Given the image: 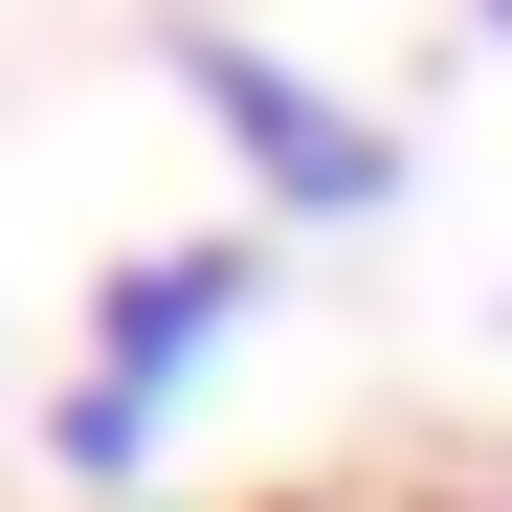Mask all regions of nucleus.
I'll list each match as a JSON object with an SVG mask.
<instances>
[{
	"label": "nucleus",
	"instance_id": "nucleus-1",
	"mask_svg": "<svg viewBox=\"0 0 512 512\" xmlns=\"http://www.w3.org/2000/svg\"><path fill=\"white\" fill-rule=\"evenodd\" d=\"M245 312H268V245H245V223H201V245H134V268L90 290V379L45 401V468H67V512H112V490L156 468V423H179V379L223 357Z\"/></svg>",
	"mask_w": 512,
	"mask_h": 512
},
{
	"label": "nucleus",
	"instance_id": "nucleus-2",
	"mask_svg": "<svg viewBox=\"0 0 512 512\" xmlns=\"http://www.w3.org/2000/svg\"><path fill=\"white\" fill-rule=\"evenodd\" d=\"M179 90L223 112V156H245V179H268L290 223H379V201H401V134H379L357 90H312L290 45H245V23H179Z\"/></svg>",
	"mask_w": 512,
	"mask_h": 512
},
{
	"label": "nucleus",
	"instance_id": "nucleus-3",
	"mask_svg": "<svg viewBox=\"0 0 512 512\" xmlns=\"http://www.w3.org/2000/svg\"><path fill=\"white\" fill-rule=\"evenodd\" d=\"M290 512H490V490H290Z\"/></svg>",
	"mask_w": 512,
	"mask_h": 512
},
{
	"label": "nucleus",
	"instance_id": "nucleus-4",
	"mask_svg": "<svg viewBox=\"0 0 512 512\" xmlns=\"http://www.w3.org/2000/svg\"><path fill=\"white\" fill-rule=\"evenodd\" d=\"M468 23H490V45H512V0H468Z\"/></svg>",
	"mask_w": 512,
	"mask_h": 512
},
{
	"label": "nucleus",
	"instance_id": "nucleus-5",
	"mask_svg": "<svg viewBox=\"0 0 512 512\" xmlns=\"http://www.w3.org/2000/svg\"><path fill=\"white\" fill-rule=\"evenodd\" d=\"M112 512H156V490H112Z\"/></svg>",
	"mask_w": 512,
	"mask_h": 512
}]
</instances>
